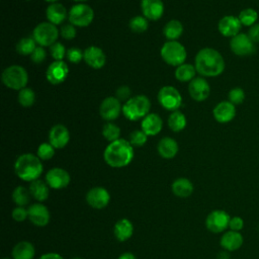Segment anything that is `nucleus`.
<instances>
[{"label": "nucleus", "instance_id": "24", "mask_svg": "<svg viewBox=\"0 0 259 259\" xmlns=\"http://www.w3.org/2000/svg\"><path fill=\"white\" fill-rule=\"evenodd\" d=\"M142 131L147 136H156L158 135L163 127V121L159 114L149 113L142 120Z\"/></svg>", "mask_w": 259, "mask_h": 259}, {"label": "nucleus", "instance_id": "43", "mask_svg": "<svg viewBox=\"0 0 259 259\" xmlns=\"http://www.w3.org/2000/svg\"><path fill=\"white\" fill-rule=\"evenodd\" d=\"M148 136L141 130V131H134L130 136V143L132 146L135 147H142L146 144Z\"/></svg>", "mask_w": 259, "mask_h": 259}, {"label": "nucleus", "instance_id": "22", "mask_svg": "<svg viewBox=\"0 0 259 259\" xmlns=\"http://www.w3.org/2000/svg\"><path fill=\"white\" fill-rule=\"evenodd\" d=\"M141 8L143 15L149 20H158L164 12L162 0H142Z\"/></svg>", "mask_w": 259, "mask_h": 259}, {"label": "nucleus", "instance_id": "13", "mask_svg": "<svg viewBox=\"0 0 259 259\" xmlns=\"http://www.w3.org/2000/svg\"><path fill=\"white\" fill-rule=\"evenodd\" d=\"M68 74L69 68L64 61H54L48 67L46 77L51 84L59 85L66 80Z\"/></svg>", "mask_w": 259, "mask_h": 259}, {"label": "nucleus", "instance_id": "4", "mask_svg": "<svg viewBox=\"0 0 259 259\" xmlns=\"http://www.w3.org/2000/svg\"><path fill=\"white\" fill-rule=\"evenodd\" d=\"M151 102L145 95H136L126 100L122 105V113L125 118L136 121L149 114Z\"/></svg>", "mask_w": 259, "mask_h": 259}, {"label": "nucleus", "instance_id": "28", "mask_svg": "<svg viewBox=\"0 0 259 259\" xmlns=\"http://www.w3.org/2000/svg\"><path fill=\"white\" fill-rule=\"evenodd\" d=\"M172 191L178 197H188L193 192V184L189 179L180 177L172 183Z\"/></svg>", "mask_w": 259, "mask_h": 259}, {"label": "nucleus", "instance_id": "11", "mask_svg": "<svg viewBox=\"0 0 259 259\" xmlns=\"http://www.w3.org/2000/svg\"><path fill=\"white\" fill-rule=\"evenodd\" d=\"M231 51L239 57L250 56L255 53V44L246 33H238L230 40Z\"/></svg>", "mask_w": 259, "mask_h": 259}, {"label": "nucleus", "instance_id": "40", "mask_svg": "<svg viewBox=\"0 0 259 259\" xmlns=\"http://www.w3.org/2000/svg\"><path fill=\"white\" fill-rule=\"evenodd\" d=\"M55 155V148L50 143H42L37 148V157L40 160H50Z\"/></svg>", "mask_w": 259, "mask_h": 259}, {"label": "nucleus", "instance_id": "5", "mask_svg": "<svg viewBox=\"0 0 259 259\" xmlns=\"http://www.w3.org/2000/svg\"><path fill=\"white\" fill-rule=\"evenodd\" d=\"M28 81L26 70L18 65L7 67L2 73V82L4 85L13 90H21L25 88Z\"/></svg>", "mask_w": 259, "mask_h": 259}, {"label": "nucleus", "instance_id": "46", "mask_svg": "<svg viewBox=\"0 0 259 259\" xmlns=\"http://www.w3.org/2000/svg\"><path fill=\"white\" fill-rule=\"evenodd\" d=\"M61 36L65 39H73L76 36V28L73 24H65L61 27L60 30Z\"/></svg>", "mask_w": 259, "mask_h": 259}, {"label": "nucleus", "instance_id": "37", "mask_svg": "<svg viewBox=\"0 0 259 259\" xmlns=\"http://www.w3.org/2000/svg\"><path fill=\"white\" fill-rule=\"evenodd\" d=\"M119 135H120V128L116 124L112 122H107L106 124H104L102 128V136L104 137L105 140H107L110 143L114 142L119 139Z\"/></svg>", "mask_w": 259, "mask_h": 259}, {"label": "nucleus", "instance_id": "53", "mask_svg": "<svg viewBox=\"0 0 259 259\" xmlns=\"http://www.w3.org/2000/svg\"><path fill=\"white\" fill-rule=\"evenodd\" d=\"M217 259H230V254H229V251H222L218 254V257Z\"/></svg>", "mask_w": 259, "mask_h": 259}, {"label": "nucleus", "instance_id": "54", "mask_svg": "<svg viewBox=\"0 0 259 259\" xmlns=\"http://www.w3.org/2000/svg\"><path fill=\"white\" fill-rule=\"evenodd\" d=\"M47 2H51V3H55V2H57L58 0H46Z\"/></svg>", "mask_w": 259, "mask_h": 259}, {"label": "nucleus", "instance_id": "30", "mask_svg": "<svg viewBox=\"0 0 259 259\" xmlns=\"http://www.w3.org/2000/svg\"><path fill=\"white\" fill-rule=\"evenodd\" d=\"M49 185L47 182H44L42 180L36 179L32 182H30L29 185V191L30 194L32 195V197L34 199H36L37 201H45L48 199L49 195H50V189H49Z\"/></svg>", "mask_w": 259, "mask_h": 259}, {"label": "nucleus", "instance_id": "29", "mask_svg": "<svg viewBox=\"0 0 259 259\" xmlns=\"http://www.w3.org/2000/svg\"><path fill=\"white\" fill-rule=\"evenodd\" d=\"M34 247L28 241H21L12 249L13 259H32L34 257Z\"/></svg>", "mask_w": 259, "mask_h": 259}, {"label": "nucleus", "instance_id": "35", "mask_svg": "<svg viewBox=\"0 0 259 259\" xmlns=\"http://www.w3.org/2000/svg\"><path fill=\"white\" fill-rule=\"evenodd\" d=\"M36 48V42L33 37H23L16 44V51L18 54L27 56L31 55Z\"/></svg>", "mask_w": 259, "mask_h": 259}, {"label": "nucleus", "instance_id": "57", "mask_svg": "<svg viewBox=\"0 0 259 259\" xmlns=\"http://www.w3.org/2000/svg\"><path fill=\"white\" fill-rule=\"evenodd\" d=\"M3 259H9V258H3Z\"/></svg>", "mask_w": 259, "mask_h": 259}, {"label": "nucleus", "instance_id": "52", "mask_svg": "<svg viewBox=\"0 0 259 259\" xmlns=\"http://www.w3.org/2000/svg\"><path fill=\"white\" fill-rule=\"evenodd\" d=\"M118 259H137V258H136V256H135L133 253H131V252H125V253H122V254L118 257Z\"/></svg>", "mask_w": 259, "mask_h": 259}, {"label": "nucleus", "instance_id": "33", "mask_svg": "<svg viewBox=\"0 0 259 259\" xmlns=\"http://www.w3.org/2000/svg\"><path fill=\"white\" fill-rule=\"evenodd\" d=\"M168 125L173 132H180L184 130L186 126V117L185 115L179 111L175 110L168 117Z\"/></svg>", "mask_w": 259, "mask_h": 259}, {"label": "nucleus", "instance_id": "26", "mask_svg": "<svg viewBox=\"0 0 259 259\" xmlns=\"http://www.w3.org/2000/svg\"><path fill=\"white\" fill-rule=\"evenodd\" d=\"M157 150L162 158L172 159L178 153V144L174 139L170 137H165L159 141Z\"/></svg>", "mask_w": 259, "mask_h": 259}, {"label": "nucleus", "instance_id": "7", "mask_svg": "<svg viewBox=\"0 0 259 259\" xmlns=\"http://www.w3.org/2000/svg\"><path fill=\"white\" fill-rule=\"evenodd\" d=\"M59 30L55 24L51 22H41L37 24L32 32V37L40 47H51L57 42Z\"/></svg>", "mask_w": 259, "mask_h": 259}, {"label": "nucleus", "instance_id": "49", "mask_svg": "<svg viewBox=\"0 0 259 259\" xmlns=\"http://www.w3.org/2000/svg\"><path fill=\"white\" fill-rule=\"evenodd\" d=\"M116 98L119 101H126L131 98V89L127 86H120L116 90Z\"/></svg>", "mask_w": 259, "mask_h": 259}, {"label": "nucleus", "instance_id": "14", "mask_svg": "<svg viewBox=\"0 0 259 259\" xmlns=\"http://www.w3.org/2000/svg\"><path fill=\"white\" fill-rule=\"evenodd\" d=\"M70 175L63 168H52L46 175V182L53 189H63L70 183Z\"/></svg>", "mask_w": 259, "mask_h": 259}, {"label": "nucleus", "instance_id": "16", "mask_svg": "<svg viewBox=\"0 0 259 259\" xmlns=\"http://www.w3.org/2000/svg\"><path fill=\"white\" fill-rule=\"evenodd\" d=\"M188 91L192 99L195 101H203L205 100L210 93V87L208 82L202 77H195L190 81L188 85Z\"/></svg>", "mask_w": 259, "mask_h": 259}, {"label": "nucleus", "instance_id": "12", "mask_svg": "<svg viewBox=\"0 0 259 259\" xmlns=\"http://www.w3.org/2000/svg\"><path fill=\"white\" fill-rule=\"evenodd\" d=\"M121 111L122 106L120 104V101L113 96H109L103 99L99 108L101 117L109 122L116 119Z\"/></svg>", "mask_w": 259, "mask_h": 259}, {"label": "nucleus", "instance_id": "44", "mask_svg": "<svg viewBox=\"0 0 259 259\" xmlns=\"http://www.w3.org/2000/svg\"><path fill=\"white\" fill-rule=\"evenodd\" d=\"M83 55L84 52H82L80 49L78 48H71L67 51V59L74 64H78L82 59H83Z\"/></svg>", "mask_w": 259, "mask_h": 259}, {"label": "nucleus", "instance_id": "15", "mask_svg": "<svg viewBox=\"0 0 259 259\" xmlns=\"http://www.w3.org/2000/svg\"><path fill=\"white\" fill-rule=\"evenodd\" d=\"M110 200V194L109 192L100 186H96L91 188L86 193V201L87 203L96 209L104 208Z\"/></svg>", "mask_w": 259, "mask_h": 259}, {"label": "nucleus", "instance_id": "47", "mask_svg": "<svg viewBox=\"0 0 259 259\" xmlns=\"http://www.w3.org/2000/svg\"><path fill=\"white\" fill-rule=\"evenodd\" d=\"M12 218L16 222H23L28 219V211L23 206H17L12 210Z\"/></svg>", "mask_w": 259, "mask_h": 259}, {"label": "nucleus", "instance_id": "8", "mask_svg": "<svg viewBox=\"0 0 259 259\" xmlns=\"http://www.w3.org/2000/svg\"><path fill=\"white\" fill-rule=\"evenodd\" d=\"M68 18L70 23L74 26L85 27L92 22L94 18V11L87 4H76L73 7H71Z\"/></svg>", "mask_w": 259, "mask_h": 259}, {"label": "nucleus", "instance_id": "25", "mask_svg": "<svg viewBox=\"0 0 259 259\" xmlns=\"http://www.w3.org/2000/svg\"><path fill=\"white\" fill-rule=\"evenodd\" d=\"M46 16L49 22L58 25L61 24L67 17V9L66 7L58 2L51 3L46 10Z\"/></svg>", "mask_w": 259, "mask_h": 259}, {"label": "nucleus", "instance_id": "10", "mask_svg": "<svg viewBox=\"0 0 259 259\" xmlns=\"http://www.w3.org/2000/svg\"><path fill=\"white\" fill-rule=\"evenodd\" d=\"M230 220L231 217L227 211L223 209H214L207 214L205 219V227L209 232L219 234L229 228Z\"/></svg>", "mask_w": 259, "mask_h": 259}, {"label": "nucleus", "instance_id": "27", "mask_svg": "<svg viewBox=\"0 0 259 259\" xmlns=\"http://www.w3.org/2000/svg\"><path fill=\"white\" fill-rule=\"evenodd\" d=\"M134 233V227L130 220L127 219H120L117 221L113 228L114 237L119 242H124L128 240Z\"/></svg>", "mask_w": 259, "mask_h": 259}, {"label": "nucleus", "instance_id": "45", "mask_svg": "<svg viewBox=\"0 0 259 259\" xmlns=\"http://www.w3.org/2000/svg\"><path fill=\"white\" fill-rule=\"evenodd\" d=\"M46 57H47L46 50L44 49V47L38 46L35 48V50L30 55V60H31V62H33L35 64H40L45 61Z\"/></svg>", "mask_w": 259, "mask_h": 259}, {"label": "nucleus", "instance_id": "51", "mask_svg": "<svg viewBox=\"0 0 259 259\" xmlns=\"http://www.w3.org/2000/svg\"><path fill=\"white\" fill-rule=\"evenodd\" d=\"M39 259H64V258L57 253H47V254H44Z\"/></svg>", "mask_w": 259, "mask_h": 259}, {"label": "nucleus", "instance_id": "50", "mask_svg": "<svg viewBox=\"0 0 259 259\" xmlns=\"http://www.w3.org/2000/svg\"><path fill=\"white\" fill-rule=\"evenodd\" d=\"M248 36L254 44L259 42V23H255L249 28Z\"/></svg>", "mask_w": 259, "mask_h": 259}, {"label": "nucleus", "instance_id": "32", "mask_svg": "<svg viewBox=\"0 0 259 259\" xmlns=\"http://www.w3.org/2000/svg\"><path fill=\"white\" fill-rule=\"evenodd\" d=\"M195 73H196L195 66H193L191 64L183 63L182 65H180L176 68L175 78L178 81L187 82V81H191L195 78Z\"/></svg>", "mask_w": 259, "mask_h": 259}, {"label": "nucleus", "instance_id": "31", "mask_svg": "<svg viewBox=\"0 0 259 259\" xmlns=\"http://www.w3.org/2000/svg\"><path fill=\"white\" fill-rule=\"evenodd\" d=\"M182 32H183V25L179 20H176V19H172L168 21L163 28V34L169 40H176L177 38L180 37Z\"/></svg>", "mask_w": 259, "mask_h": 259}, {"label": "nucleus", "instance_id": "36", "mask_svg": "<svg viewBox=\"0 0 259 259\" xmlns=\"http://www.w3.org/2000/svg\"><path fill=\"white\" fill-rule=\"evenodd\" d=\"M240 22L242 23V25L245 26H252L255 24V22L258 19V13L255 9L253 8H245L243 9L238 16Z\"/></svg>", "mask_w": 259, "mask_h": 259}, {"label": "nucleus", "instance_id": "18", "mask_svg": "<svg viewBox=\"0 0 259 259\" xmlns=\"http://www.w3.org/2000/svg\"><path fill=\"white\" fill-rule=\"evenodd\" d=\"M28 220L37 227H45L50 222V211L41 203H33L28 208Z\"/></svg>", "mask_w": 259, "mask_h": 259}, {"label": "nucleus", "instance_id": "39", "mask_svg": "<svg viewBox=\"0 0 259 259\" xmlns=\"http://www.w3.org/2000/svg\"><path fill=\"white\" fill-rule=\"evenodd\" d=\"M130 28L131 30H133L134 32H144L147 30L148 28V20L145 16H135L130 20Z\"/></svg>", "mask_w": 259, "mask_h": 259}, {"label": "nucleus", "instance_id": "23", "mask_svg": "<svg viewBox=\"0 0 259 259\" xmlns=\"http://www.w3.org/2000/svg\"><path fill=\"white\" fill-rule=\"evenodd\" d=\"M243 242H244V238L242 234L240 232H236L232 230L224 233L220 240V244L222 248L229 252H233L240 249L243 245Z\"/></svg>", "mask_w": 259, "mask_h": 259}, {"label": "nucleus", "instance_id": "19", "mask_svg": "<svg viewBox=\"0 0 259 259\" xmlns=\"http://www.w3.org/2000/svg\"><path fill=\"white\" fill-rule=\"evenodd\" d=\"M83 60L85 63L93 69H101L106 62L104 52L95 46H90L84 51Z\"/></svg>", "mask_w": 259, "mask_h": 259}, {"label": "nucleus", "instance_id": "3", "mask_svg": "<svg viewBox=\"0 0 259 259\" xmlns=\"http://www.w3.org/2000/svg\"><path fill=\"white\" fill-rule=\"evenodd\" d=\"M16 175L23 181L32 182L42 173V164L40 159L30 153L20 155L14 164Z\"/></svg>", "mask_w": 259, "mask_h": 259}, {"label": "nucleus", "instance_id": "41", "mask_svg": "<svg viewBox=\"0 0 259 259\" xmlns=\"http://www.w3.org/2000/svg\"><path fill=\"white\" fill-rule=\"evenodd\" d=\"M228 97H229V101L234 105L241 104L245 100V92L242 88L235 87L230 90Z\"/></svg>", "mask_w": 259, "mask_h": 259}, {"label": "nucleus", "instance_id": "55", "mask_svg": "<svg viewBox=\"0 0 259 259\" xmlns=\"http://www.w3.org/2000/svg\"><path fill=\"white\" fill-rule=\"evenodd\" d=\"M74 1H77V2H84V1H87V0H74Z\"/></svg>", "mask_w": 259, "mask_h": 259}, {"label": "nucleus", "instance_id": "38", "mask_svg": "<svg viewBox=\"0 0 259 259\" xmlns=\"http://www.w3.org/2000/svg\"><path fill=\"white\" fill-rule=\"evenodd\" d=\"M35 100V94L32 89L30 88H23L19 90L18 93V102L23 107H29L34 103Z\"/></svg>", "mask_w": 259, "mask_h": 259}, {"label": "nucleus", "instance_id": "20", "mask_svg": "<svg viewBox=\"0 0 259 259\" xmlns=\"http://www.w3.org/2000/svg\"><path fill=\"white\" fill-rule=\"evenodd\" d=\"M49 141L55 149L64 148L70 141L68 128L63 124H55L49 133Z\"/></svg>", "mask_w": 259, "mask_h": 259}, {"label": "nucleus", "instance_id": "1", "mask_svg": "<svg viewBox=\"0 0 259 259\" xmlns=\"http://www.w3.org/2000/svg\"><path fill=\"white\" fill-rule=\"evenodd\" d=\"M195 69L201 76L217 77L225 70L223 56L214 49H201L195 57Z\"/></svg>", "mask_w": 259, "mask_h": 259}, {"label": "nucleus", "instance_id": "56", "mask_svg": "<svg viewBox=\"0 0 259 259\" xmlns=\"http://www.w3.org/2000/svg\"><path fill=\"white\" fill-rule=\"evenodd\" d=\"M73 259H82V258H80V257H75V258H73Z\"/></svg>", "mask_w": 259, "mask_h": 259}, {"label": "nucleus", "instance_id": "17", "mask_svg": "<svg viewBox=\"0 0 259 259\" xmlns=\"http://www.w3.org/2000/svg\"><path fill=\"white\" fill-rule=\"evenodd\" d=\"M242 23L239 18L234 15H226L219 21L218 28L222 35L227 37H233L240 33Z\"/></svg>", "mask_w": 259, "mask_h": 259}, {"label": "nucleus", "instance_id": "2", "mask_svg": "<svg viewBox=\"0 0 259 259\" xmlns=\"http://www.w3.org/2000/svg\"><path fill=\"white\" fill-rule=\"evenodd\" d=\"M104 161L113 168L127 166L134 158V148L130 141L118 139L109 143L103 153Z\"/></svg>", "mask_w": 259, "mask_h": 259}, {"label": "nucleus", "instance_id": "42", "mask_svg": "<svg viewBox=\"0 0 259 259\" xmlns=\"http://www.w3.org/2000/svg\"><path fill=\"white\" fill-rule=\"evenodd\" d=\"M51 56L55 59V61H63V59L67 55V51L65 47L61 42H55L50 47Z\"/></svg>", "mask_w": 259, "mask_h": 259}, {"label": "nucleus", "instance_id": "21", "mask_svg": "<svg viewBox=\"0 0 259 259\" xmlns=\"http://www.w3.org/2000/svg\"><path fill=\"white\" fill-rule=\"evenodd\" d=\"M212 114L214 119L218 122L221 123H226L234 119L236 115V107L233 103H231L229 100L228 101H221L218 103L213 110Z\"/></svg>", "mask_w": 259, "mask_h": 259}, {"label": "nucleus", "instance_id": "48", "mask_svg": "<svg viewBox=\"0 0 259 259\" xmlns=\"http://www.w3.org/2000/svg\"><path fill=\"white\" fill-rule=\"evenodd\" d=\"M229 228L232 231H236V232H240L243 228H244V221L241 217L235 215L232 217L229 223Z\"/></svg>", "mask_w": 259, "mask_h": 259}, {"label": "nucleus", "instance_id": "34", "mask_svg": "<svg viewBox=\"0 0 259 259\" xmlns=\"http://www.w3.org/2000/svg\"><path fill=\"white\" fill-rule=\"evenodd\" d=\"M30 191L23 186H17L12 192V199L18 206L26 205L30 200Z\"/></svg>", "mask_w": 259, "mask_h": 259}, {"label": "nucleus", "instance_id": "9", "mask_svg": "<svg viewBox=\"0 0 259 259\" xmlns=\"http://www.w3.org/2000/svg\"><path fill=\"white\" fill-rule=\"evenodd\" d=\"M158 101L166 110L175 111L182 104V96L175 87L164 86L158 92Z\"/></svg>", "mask_w": 259, "mask_h": 259}, {"label": "nucleus", "instance_id": "6", "mask_svg": "<svg viewBox=\"0 0 259 259\" xmlns=\"http://www.w3.org/2000/svg\"><path fill=\"white\" fill-rule=\"evenodd\" d=\"M160 54L165 63L176 67L182 65L187 56L185 48L176 40H168L165 42L161 48Z\"/></svg>", "mask_w": 259, "mask_h": 259}]
</instances>
